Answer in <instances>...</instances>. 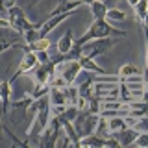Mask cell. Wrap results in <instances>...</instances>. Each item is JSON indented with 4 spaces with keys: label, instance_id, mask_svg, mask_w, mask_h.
Instances as JSON below:
<instances>
[{
    "label": "cell",
    "instance_id": "obj_1",
    "mask_svg": "<svg viewBox=\"0 0 148 148\" xmlns=\"http://www.w3.org/2000/svg\"><path fill=\"white\" fill-rule=\"evenodd\" d=\"M124 35H126V32H124V30H115V28L111 26L106 18H95V22L89 26V30H87L80 39L74 41V43L83 46L85 43H89V41H92V39H104V37H124Z\"/></svg>",
    "mask_w": 148,
    "mask_h": 148
},
{
    "label": "cell",
    "instance_id": "obj_2",
    "mask_svg": "<svg viewBox=\"0 0 148 148\" xmlns=\"http://www.w3.org/2000/svg\"><path fill=\"white\" fill-rule=\"evenodd\" d=\"M61 132H63L61 122L58 120V117H52V119H50V122H48V126H46L43 130V133L39 135V143H37V145H39V146H45V148L56 146L58 137L61 135Z\"/></svg>",
    "mask_w": 148,
    "mask_h": 148
},
{
    "label": "cell",
    "instance_id": "obj_3",
    "mask_svg": "<svg viewBox=\"0 0 148 148\" xmlns=\"http://www.w3.org/2000/svg\"><path fill=\"white\" fill-rule=\"evenodd\" d=\"M117 43V37H104V39H92L89 43L83 45V54L87 56V58H98L102 56L104 52H108V50Z\"/></svg>",
    "mask_w": 148,
    "mask_h": 148
},
{
    "label": "cell",
    "instance_id": "obj_4",
    "mask_svg": "<svg viewBox=\"0 0 148 148\" xmlns=\"http://www.w3.org/2000/svg\"><path fill=\"white\" fill-rule=\"evenodd\" d=\"M56 74V63L50 59L48 63H39L34 69L35 85H50V78Z\"/></svg>",
    "mask_w": 148,
    "mask_h": 148
},
{
    "label": "cell",
    "instance_id": "obj_5",
    "mask_svg": "<svg viewBox=\"0 0 148 148\" xmlns=\"http://www.w3.org/2000/svg\"><path fill=\"white\" fill-rule=\"evenodd\" d=\"M56 71H59V74H61L69 83H74V80H76L82 72V65H80L78 59H74V61H63V63L56 65Z\"/></svg>",
    "mask_w": 148,
    "mask_h": 148
},
{
    "label": "cell",
    "instance_id": "obj_6",
    "mask_svg": "<svg viewBox=\"0 0 148 148\" xmlns=\"http://www.w3.org/2000/svg\"><path fill=\"white\" fill-rule=\"evenodd\" d=\"M39 65V59H37V54L35 52H24V58L21 59V65L17 67V71L15 74L11 76V83L17 80L18 76H22V74H26V72H30V71H34V69Z\"/></svg>",
    "mask_w": 148,
    "mask_h": 148
},
{
    "label": "cell",
    "instance_id": "obj_7",
    "mask_svg": "<svg viewBox=\"0 0 148 148\" xmlns=\"http://www.w3.org/2000/svg\"><path fill=\"white\" fill-rule=\"evenodd\" d=\"M139 133H141V132H139L137 128H133V126H126V128L119 130V132H113L111 135H113V137L119 141V145H120V146H130V145H133V143H135V139H137Z\"/></svg>",
    "mask_w": 148,
    "mask_h": 148
},
{
    "label": "cell",
    "instance_id": "obj_8",
    "mask_svg": "<svg viewBox=\"0 0 148 148\" xmlns=\"http://www.w3.org/2000/svg\"><path fill=\"white\" fill-rule=\"evenodd\" d=\"M69 17H71V13H61V15H52V17H48L45 22H41V28H39L41 37H46L56 26H59V22H63L65 18H69Z\"/></svg>",
    "mask_w": 148,
    "mask_h": 148
},
{
    "label": "cell",
    "instance_id": "obj_9",
    "mask_svg": "<svg viewBox=\"0 0 148 148\" xmlns=\"http://www.w3.org/2000/svg\"><path fill=\"white\" fill-rule=\"evenodd\" d=\"M82 6H83L82 0H63V2H59L58 6H56L52 11H50L48 17H52V15H61V13H72L74 9H78V8H82Z\"/></svg>",
    "mask_w": 148,
    "mask_h": 148
},
{
    "label": "cell",
    "instance_id": "obj_10",
    "mask_svg": "<svg viewBox=\"0 0 148 148\" xmlns=\"http://www.w3.org/2000/svg\"><path fill=\"white\" fill-rule=\"evenodd\" d=\"M9 96H11V78L0 82V100H2V115L8 113L9 108Z\"/></svg>",
    "mask_w": 148,
    "mask_h": 148
},
{
    "label": "cell",
    "instance_id": "obj_11",
    "mask_svg": "<svg viewBox=\"0 0 148 148\" xmlns=\"http://www.w3.org/2000/svg\"><path fill=\"white\" fill-rule=\"evenodd\" d=\"M82 65V71H85V72H95V74H108L104 71V67H100L98 63L95 61L92 58H87L85 54H82V58L78 59Z\"/></svg>",
    "mask_w": 148,
    "mask_h": 148
},
{
    "label": "cell",
    "instance_id": "obj_12",
    "mask_svg": "<svg viewBox=\"0 0 148 148\" xmlns=\"http://www.w3.org/2000/svg\"><path fill=\"white\" fill-rule=\"evenodd\" d=\"M18 48H22L24 52H39V50H48L50 48V41L46 39V37H41V39H37L35 43H26V45H15Z\"/></svg>",
    "mask_w": 148,
    "mask_h": 148
},
{
    "label": "cell",
    "instance_id": "obj_13",
    "mask_svg": "<svg viewBox=\"0 0 148 148\" xmlns=\"http://www.w3.org/2000/svg\"><path fill=\"white\" fill-rule=\"evenodd\" d=\"M48 96H50V104H52V106H69L65 89H59V87H50Z\"/></svg>",
    "mask_w": 148,
    "mask_h": 148
},
{
    "label": "cell",
    "instance_id": "obj_14",
    "mask_svg": "<svg viewBox=\"0 0 148 148\" xmlns=\"http://www.w3.org/2000/svg\"><path fill=\"white\" fill-rule=\"evenodd\" d=\"M74 46V41H72V32L67 30L63 34V37L58 41V54H67L69 50H71Z\"/></svg>",
    "mask_w": 148,
    "mask_h": 148
},
{
    "label": "cell",
    "instance_id": "obj_15",
    "mask_svg": "<svg viewBox=\"0 0 148 148\" xmlns=\"http://www.w3.org/2000/svg\"><path fill=\"white\" fill-rule=\"evenodd\" d=\"M104 139L106 137H100V135H96V133H91V135L80 137L78 146H104Z\"/></svg>",
    "mask_w": 148,
    "mask_h": 148
},
{
    "label": "cell",
    "instance_id": "obj_16",
    "mask_svg": "<svg viewBox=\"0 0 148 148\" xmlns=\"http://www.w3.org/2000/svg\"><path fill=\"white\" fill-rule=\"evenodd\" d=\"M91 13L95 15V18H106V15H108V6H106L102 0H96V2H92L91 4Z\"/></svg>",
    "mask_w": 148,
    "mask_h": 148
},
{
    "label": "cell",
    "instance_id": "obj_17",
    "mask_svg": "<svg viewBox=\"0 0 148 148\" xmlns=\"http://www.w3.org/2000/svg\"><path fill=\"white\" fill-rule=\"evenodd\" d=\"M126 126H128V122H126V119H124V117H111L108 120V128H109L111 133L119 132V130H122V128H126Z\"/></svg>",
    "mask_w": 148,
    "mask_h": 148
},
{
    "label": "cell",
    "instance_id": "obj_18",
    "mask_svg": "<svg viewBox=\"0 0 148 148\" xmlns=\"http://www.w3.org/2000/svg\"><path fill=\"white\" fill-rule=\"evenodd\" d=\"M34 96H32V92H26V95H24V98H21V100H17V102H13V109H28V108H30V106L32 104H34Z\"/></svg>",
    "mask_w": 148,
    "mask_h": 148
},
{
    "label": "cell",
    "instance_id": "obj_19",
    "mask_svg": "<svg viewBox=\"0 0 148 148\" xmlns=\"http://www.w3.org/2000/svg\"><path fill=\"white\" fill-rule=\"evenodd\" d=\"M6 17H8V21H15V18L26 17V13H24V9H22V8H18L17 4H13V6H9L6 9Z\"/></svg>",
    "mask_w": 148,
    "mask_h": 148
},
{
    "label": "cell",
    "instance_id": "obj_20",
    "mask_svg": "<svg viewBox=\"0 0 148 148\" xmlns=\"http://www.w3.org/2000/svg\"><path fill=\"white\" fill-rule=\"evenodd\" d=\"M106 21H117V22H122V21H126V13H124L122 9L109 8V9H108V15H106Z\"/></svg>",
    "mask_w": 148,
    "mask_h": 148
},
{
    "label": "cell",
    "instance_id": "obj_21",
    "mask_svg": "<svg viewBox=\"0 0 148 148\" xmlns=\"http://www.w3.org/2000/svg\"><path fill=\"white\" fill-rule=\"evenodd\" d=\"M133 8H135V13H137L139 22L143 24V21H145V17H146V13H148V0H139Z\"/></svg>",
    "mask_w": 148,
    "mask_h": 148
},
{
    "label": "cell",
    "instance_id": "obj_22",
    "mask_svg": "<svg viewBox=\"0 0 148 148\" xmlns=\"http://www.w3.org/2000/svg\"><path fill=\"white\" fill-rule=\"evenodd\" d=\"M95 133H96V135H100V137H108V135H111V132H109V128H108V120H106V117H100V119H98V124H96Z\"/></svg>",
    "mask_w": 148,
    "mask_h": 148
},
{
    "label": "cell",
    "instance_id": "obj_23",
    "mask_svg": "<svg viewBox=\"0 0 148 148\" xmlns=\"http://www.w3.org/2000/svg\"><path fill=\"white\" fill-rule=\"evenodd\" d=\"M133 74H141L139 67H135L133 63L122 65V67H120V71H119V76H120V78H124V76H133Z\"/></svg>",
    "mask_w": 148,
    "mask_h": 148
},
{
    "label": "cell",
    "instance_id": "obj_24",
    "mask_svg": "<svg viewBox=\"0 0 148 148\" xmlns=\"http://www.w3.org/2000/svg\"><path fill=\"white\" fill-rule=\"evenodd\" d=\"M67 85H71V83H69L67 80H65V78L61 76V74H58V72H56L54 76L50 78V87H59V89H65Z\"/></svg>",
    "mask_w": 148,
    "mask_h": 148
},
{
    "label": "cell",
    "instance_id": "obj_25",
    "mask_svg": "<svg viewBox=\"0 0 148 148\" xmlns=\"http://www.w3.org/2000/svg\"><path fill=\"white\" fill-rule=\"evenodd\" d=\"M26 43H35L37 39H41V34H39V28H32V30H26L24 34H22Z\"/></svg>",
    "mask_w": 148,
    "mask_h": 148
},
{
    "label": "cell",
    "instance_id": "obj_26",
    "mask_svg": "<svg viewBox=\"0 0 148 148\" xmlns=\"http://www.w3.org/2000/svg\"><path fill=\"white\" fill-rule=\"evenodd\" d=\"M30 92H32L34 98H39V96H45V95L50 92V85H35V89L30 91Z\"/></svg>",
    "mask_w": 148,
    "mask_h": 148
},
{
    "label": "cell",
    "instance_id": "obj_27",
    "mask_svg": "<svg viewBox=\"0 0 148 148\" xmlns=\"http://www.w3.org/2000/svg\"><path fill=\"white\" fill-rule=\"evenodd\" d=\"M133 145H137L141 148H148V132H141V133H139Z\"/></svg>",
    "mask_w": 148,
    "mask_h": 148
},
{
    "label": "cell",
    "instance_id": "obj_28",
    "mask_svg": "<svg viewBox=\"0 0 148 148\" xmlns=\"http://www.w3.org/2000/svg\"><path fill=\"white\" fill-rule=\"evenodd\" d=\"M15 45H17L15 41L8 39V37H0V54H2V52H6V50H9V48H13Z\"/></svg>",
    "mask_w": 148,
    "mask_h": 148
},
{
    "label": "cell",
    "instance_id": "obj_29",
    "mask_svg": "<svg viewBox=\"0 0 148 148\" xmlns=\"http://www.w3.org/2000/svg\"><path fill=\"white\" fill-rule=\"evenodd\" d=\"M37 54V59H39V63H48L50 59V56H48V50H39V52H35Z\"/></svg>",
    "mask_w": 148,
    "mask_h": 148
},
{
    "label": "cell",
    "instance_id": "obj_30",
    "mask_svg": "<svg viewBox=\"0 0 148 148\" xmlns=\"http://www.w3.org/2000/svg\"><path fill=\"white\" fill-rule=\"evenodd\" d=\"M0 28H2V30H11V22H9L6 17H0Z\"/></svg>",
    "mask_w": 148,
    "mask_h": 148
},
{
    "label": "cell",
    "instance_id": "obj_31",
    "mask_svg": "<svg viewBox=\"0 0 148 148\" xmlns=\"http://www.w3.org/2000/svg\"><path fill=\"white\" fill-rule=\"evenodd\" d=\"M102 2H104V4H106L108 8H113V4L117 2V0H102Z\"/></svg>",
    "mask_w": 148,
    "mask_h": 148
},
{
    "label": "cell",
    "instance_id": "obj_32",
    "mask_svg": "<svg viewBox=\"0 0 148 148\" xmlns=\"http://www.w3.org/2000/svg\"><path fill=\"white\" fill-rule=\"evenodd\" d=\"M82 2H83V4H87V6H91V4H92V2H96V0H82Z\"/></svg>",
    "mask_w": 148,
    "mask_h": 148
},
{
    "label": "cell",
    "instance_id": "obj_33",
    "mask_svg": "<svg viewBox=\"0 0 148 148\" xmlns=\"http://www.w3.org/2000/svg\"><path fill=\"white\" fill-rule=\"evenodd\" d=\"M137 2H139V0H128V4H130V6H132V8H133V6H135V4H137Z\"/></svg>",
    "mask_w": 148,
    "mask_h": 148
},
{
    "label": "cell",
    "instance_id": "obj_34",
    "mask_svg": "<svg viewBox=\"0 0 148 148\" xmlns=\"http://www.w3.org/2000/svg\"><path fill=\"white\" fill-rule=\"evenodd\" d=\"M37 2H41V0H30V8H34Z\"/></svg>",
    "mask_w": 148,
    "mask_h": 148
},
{
    "label": "cell",
    "instance_id": "obj_35",
    "mask_svg": "<svg viewBox=\"0 0 148 148\" xmlns=\"http://www.w3.org/2000/svg\"><path fill=\"white\" fill-rule=\"evenodd\" d=\"M0 102H2V100H0Z\"/></svg>",
    "mask_w": 148,
    "mask_h": 148
}]
</instances>
